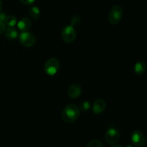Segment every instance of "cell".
<instances>
[{
	"mask_svg": "<svg viewBox=\"0 0 147 147\" xmlns=\"http://www.w3.org/2000/svg\"><path fill=\"white\" fill-rule=\"evenodd\" d=\"M146 141H147V139H146Z\"/></svg>",
	"mask_w": 147,
	"mask_h": 147,
	"instance_id": "cell-24",
	"label": "cell"
},
{
	"mask_svg": "<svg viewBox=\"0 0 147 147\" xmlns=\"http://www.w3.org/2000/svg\"><path fill=\"white\" fill-rule=\"evenodd\" d=\"M1 9H2V2H1V1L0 0V12H1Z\"/></svg>",
	"mask_w": 147,
	"mask_h": 147,
	"instance_id": "cell-21",
	"label": "cell"
},
{
	"mask_svg": "<svg viewBox=\"0 0 147 147\" xmlns=\"http://www.w3.org/2000/svg\"><path fill=\"white\" fill-rule=\"evenodd\" d=\"M5 24H4V23L3 22L0 21V34H1V33H4V31H5Z\"/></svg>",
	"mask_w": 147,
	"mask_h": 147,
	"instance_id": "cell-19",
	"label": "cell"
},
{
	"mask_svg": "<svg viewBox=\"0 0 147 147\" xmlns=\"http://www.w3.org/2000/svg\"><path fill=\"white\" fill-rule=\"evenodd\" d=\"M123 15V9L121 6L113 7L109 14V21L112 24H117L120 22Z\"/></svg>",
	"mask_w": 147,
	"mask_h": 147,
	"instance_id": "cell-3",
	"label": "cell"
},
{
	"mask_svg": "<svg viewBox=\"0 0 147 147\" xmlns=\"http://www.w3.org/2000/svg\"><path fill=\"white\" fill-rule=\"evenodd\" d=\"M86 147H103V144L99 140L95 139L89 141Z\"/></svg>",
	"mask_w": 147,
	"mask_h": 147,
	"instance_id": "cell-15",
	"label": "cell"
},
{
	"mask_svg": "<svg viewBox=\"0 0 147 147\" xmlns=\"http://www.w3.org/2000/svg\"><path fill=\"white\" fill-rule=\"evenodd\" d=\"M20 1L25 5H31L35 1V0H20Z\"/></svg>",
	"mask_w": 147,
	"mask_h": 147,
	"instance_id": "cell-18",
	"label": "cell"
},
{
	"mask_svg": "<svg viewBox=\"0 0 147 147\" xmlns=\"http://www.w3.org/2000/svg\"><path fill=\"white\" fill-rule=\"evenodd\" d=\"M125 147H133V146H131V145H127V146H126Z\"/></svg>",
	"mask_w": 147,
	"mask_h": 147,
	"instance_id": "cell-23",
	"label": "cell"
},
{
	"mask_svg": "<svg viewBox=\"0 0 147 147\" xmlns=\"http://www.w3.org/2000/svg\"><path fill=\"white\" fill-rule=\"evenodd\" d=\"M60 69V62L55 58H51L45 62L44 71L49 76H54Z\"/></svg>",
	"mask_w": 147,
	"mask_h": 147,
	"instance_id": "cell-2",
	"label": "cell"
},
{
	"mask_svg": "<svg viewBox=\"0 0 147 147\" xmlns=\"http://www.w3.org/2000/svg\"><path fill=\"white\" fill-rule=\"evenodd\" d=\"M90 108V102L88 101H83L80 104V109L83 112H87Z\"/></svg>",
	"mask_w": 147,
	"mask_h": 147,
	"instance_id": "cell-16",
	"label": "cell"
},
{
	"mask_svg": "<svg viewBox=\"0 0 147 147\" xmlns=\"http://www.w3.org/2000/svg\"><path fill=\"white\" fill-rule=\"evenodd\" d=\"M131 139L132 144L137 147L142 146L145 144L144 135L140 131H138V130L133 131L131 135Z\"/></svg>",
	"mask_w": 147,
	"mask_h": 147,
	"instance_id": "cell-7",
	"label": "cell"
},
{
	"mask_svg": "<svg viewBox=\"0 0 147 147\" xmlns=\"http://www.w3.org/2000/svg\"><path fill=\"white\" fill-rule=\"evenodd\" d=\"M20 42L23 46L32 47L36 43V38L33 34L29 32H22L20 35Z\"/></svg>",
	"mask_w": 147,
	"mask_h": 147,
	"instance_id": "cell-5",
	"label": "cell"
},
{
	"mask_svg": "<svg viewBox=\"0 0 147 147\" xmlns=\"http://www.w3.org/2000/svg\"><path fill=\"white\" fill-rule=\"evenodd\" d=\"M61 36L65 43H71L76 38V32L74 27L71 25H67L63 27L61 31Z\"/></svg>",
	"mask_w": 147,
	"mask_h": 147,
	"instance_id": "cell-4",
	"label": "cell"
},
{
	"mask_svg": "<svg viewBox=\"0 0 147 147\" xmlns=\"http://www.w3.org/2000/svg\"><path fill=\"white\" fill-rule=\"evenodd\" d=\"M119 138H120V134L119 131L115 128H109L105 134L106 141L108 144L111 145L116 144L119 141Z\"/></svg>",
	"mask_w": 147,
	"mask_h": 147,
	"instance_id": "cell-6",
	"label": "cell"
},
{
	"mask_svg": "<svg viewBox=\"0 0 147 147\" xmlns=\"http://www.w3.org/2000/svg\"><path fill=\"white\" fill-rule=\"evenodd\" d=\"M5 24H7L8 27H13L17 24V17L14 15H9L6 17L5 20H4Z\"/></svg>",
	"mask_w": 147,
	"mask_h": 147,
	"instance_id": "cell-13",
	"label": "cell"
},
{
	"mask_svg": "<svg viewBox=\"0 0 147 147\" xmlns=\"http://www.w3.org/2000/svg\"><path fill=\"white\" fill-rule=\"evenodd\" d=\"M5 36L9 39V40H14L17 38L18 36V33L17 30L14 29V27H9L5 29Z\"/></svg>",
	"mask_w": 147,
	"mask_h": 147,
	"instance_id": "cell-12",
	"label": "cell"
},
{
	"mask_svg": "<svg viewBox=\"0 0 147 147\" xmlns=\"http://www.w3.org/2000/svg\"><path fill=\"white\" fill-rule=\"evenodd\" d=\"M31 20H30V19L27 18V17H24V18L21 19L17 22V27H18V28L23 32L27 31L31 27Z\"/></svg>",
	"mask_w": 147,
	"mask_h": 147,
	"instance_id": "cell-10",
	"label": "cell"
},
{
	"mask_svg": "<svg viewBox=\"0 0 147 147\" xmlns=\"http://www.w3.org/2000/svg\"><path fill=\"white\" fill-rule=\"evenodd\" d=\"M30 16L32 17L34 20H38L40 17V9L37 7H32L30 9Z\"/></svg>",
	"mask_w": 147,
	"mask_h": 147,
	"instance_id": "cell-14",
	"label": "cell"
},
{
	"mask_svg": "<svg viewBox=\"0 0 147 147\" xmlns=\"http://www.w3.org/2000/svg\"><path fill=\"white\" fill-rule=\"evenodd\" d=\"M7 17V16L6 15V14L4 12H0V21L4 22V20H5Z\"/></svg>",
	"mask_w": 147,
	"mask_h": 147,
	"instance_id": "cell-20",
	"label": "cell"
},
{
	"mask_svg": "<svg viewBox=\"0 0 147 147\" xmlns=\"http://www.w3.org/2000/svg\"><path fill=\"white\" fill-rule=\"evenodd\" d=\"M111 147H122V146H121V145H114V146H111Z\"/></svg>",
	"mask_w": 147,
	"mask_h": 147,
	"instance_id": "cell-22",
	"label": "cell"
},
{
	"mask_svg": "<svg viewBox=\"0 0 147 147\" xmlns=\"http://www.w3.org/2000/svg\"><path fill=\"white\" fill-rule=\"evenodd\" d=\"M146 63L144 61H138L134 66V72L137 75H142L146 71Z\"/></svg>",
	"mask_w": 147,
	"mask_h": 147,
	"instance_id": "cell-11",
	"label": "cell"
},
{
	"mask_svg": "<svg viewBox=\"0 0 147 147\" xmlns=\"http://www.w3.org/2000/svg\"><path fill=\"white\" fill-rule=\"evenodd\" d=\"M81 21V17L80 15H74L71 19V26L74 27V26L78 25Z\"/></svg>",
	"mask_w": 147,
	"mask_h": 147,
	"instance_id": "cell-17",
	"label": "cell"
},
{
	"mask_svg": "<svg viewBox=\"0 0 147 147\" xmlns=\"http://www.w3.org/2000/svg\"><path fill=\"white\" fill-rule=\"evenodd\" d=\"M82 92L81 86L78 84H73L69 87L67 93L69 97L72 99H76L80 96Z\"/></svg>",
	"mask_w": 147,
	"mask_h": 147,
	"instance_id": "cell-8",
	"label": "cell"
},
{
	"mask_svg": "<svg viewBox=\"0 0 147 147\" xmlns=\"http://www.w3.org/2000/svg\"><path fill=\"white\" fill-rule=\"evenodd\" d=\"M106 104L103 99H97V100L95 101L94 103H93V112H94L95 114L98 115V114L102 113V112L106 110Z\"/></svg>",
	"mask_w": 147,
	"mask_h": 147,
	"instance_id": "cell-9",
	"label": "cell"
},
{
	"mask_svg": "<svg viewBox=\"0 0 147 147\" xmlns=\"http://www.w3.org/2000/svg\"><path fill=\"white\" fill-rule=\"evenodd\" d=\"M80 115L79 108L74 104H70L63 109L62 119L66 123H73Z\"/></svg>",
	"mask_w": 147,
	"mask_h": 147,
	"instance_id": "cell-1",
	"label": "cell"
}]
</instances>
